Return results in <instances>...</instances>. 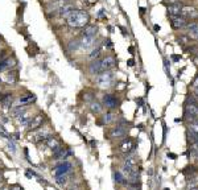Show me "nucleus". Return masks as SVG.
Returning a JSON list of instances; mask_svg holds the SVG:
<instances>
[{
	"mask_svg": "<svg viewBox=\"0 0 198 190\" xmlns=\"http://www.w3.org/2000/svg\"><path fill=\"white\" fill-rule=\"evenodd\" d=\"M42 121H44V116L42 115L34 116V118H32L31 123L28 124V128L29 129H37V128H40V127H42Z\"/></svg>",
	"mask_w": 198,
	"mask_h": 190,
	"instance_id": "nucleus-13",
	"label": "nucleus"
},
{
	"mask_svg": "<svg viewBox=\"0 0 198 190\" xmlns=\"http://www.w3.org/2000/svg\"><path fill=\"white\" fill-rule=\"evenodd\" d=\"M185 112H189V114H193V115H198V102L185 103Z\"/></svg>",
	"mask_w": 198,
	"mask_h": 190,
	"instance_id": "nucleus-17",
	"label": "nucleus"
},
{
	"mask_svg": "<svg viewBox=\"0 0 198 190\" xmlns=\"http://www.w3.org/2000/svg\"><path fill=\"white\" fill-rule=\"evenodd\" d=\"M128 65H130V66H133V65H135V63H133V60H130V61H128Z\"/></svg>",
	"mask_w": 198,
	"mask_h": 190,
	"instance_id": "nucleus-43",
	"label": "nucleus"
},
{
	"mask_svg": "<svg viewBox=\"0 0 198 190\" xmlns=\"http://www.w3.org/2000/svg\"><path fill=\"white\" fill-rule=\"evenodd\" d=\"M189 149H190V152H192L193 154H196V153L198 152V141H196V143H193V144H192V147H190Z\"/></svg>",
	"mask_w": 198,
	"mask_h": 190,
	"instance_id": "nucleus-32",
	"label": "nucleus"
},
{
	"mask_svg": "<svg viewBox=\"0 0 198 190\" xmlns=\"http://www.w3.org/2000/svg\"><path fill=\"white\" fill-rule=\"evenodd\" d=\"M52 2H54V3H58V2H65V3H69L70 0H52Z\"/></svg>",
	"mask_w": 198,
	"mask_h": 190,
	"instance_id": "nucleus-39",
	"label": "nucleus"
},
{
	"mask_svg": "<svg viewBox=\"0 0 198 190\" xmlns=\"http://www.w3.org/2000/svg\"><path fill=\"white\" fill-rule=\"evenodd\" d=\"M133 148H135V145L132 144L131 139H126V140H123V143H122V145H120L122 152H124V153L131 152V150H133Z\"/></svg>",
	"mask_w": 198,
	"mask_h": 190,
	"instance_id": "nucleus-15",
	"label": "nucleus"
},
{
	"mask_svg": "<svg viewBox=\"0 0 198 190\" xmlns=\"http://www.w3.org/2000/svg\"><path fill=\"white\" fill-rule=\"evenodd\" d=\"M74 6L70 3H65L62 7H59L58 8V16L59 17H69L70 15L74 12Z\"/></svg>",
	"mask_w": 198,
	"mask_h": 190,
	"instance_id": "nucleus-6",
	"label": "nucleus"
},
{
	"mask_svg": "<svg viewBox=\"0 0 198 190\" xmlns=\"http://www.w3.org/2000/svg\"><path fill=\"white\" fill-rule=\"evenodd\" d=\"M19 120H20V123H21L23 125H28L29 123H31V120H32V116H28L27 112H25L24 115H21V118H20Z\"/></svg>",
	"mask_w": 198,
	"mask_h": 190,
	"instance_id": "nucleus-24",
	"label": "nucleus"
},
{
	"mask_svg": "<svg viewBox=\"0 0 198 190\" xmlns=\"http://www.w3.org/2000/svg\"><path fill=\"white\" fill-rule=\"evenodd\" d=\"M193 89H198V79L194 81V83H193Z\"/></svg>",
	"mask_w": 198,
	"mask_h": 190,
	"instance_id": "nucleus-38",
	"label": "nucleus"
},
{
	"mask_svg": "<svg viewBox=\"0 0 198 190\" xmlns=\"http://www.w3.org/2000/svg\"><path fill=\"white\" fill-rule=\"evenodd\" d=\"M170 25L173 29H182V28H185L186 27V24H187V19L185 17H182V16H177V17H173L170 19Z\"/></svg>",
	"mask_w": 198,
	"mask_h": 190,
	"instance_id": "nucleus-8",
	"label": "nucleus"
},
{
	"mask_svg": "<svg viewBox=\"0 0 198 190\" xmlns=\"http://www.w3.org/2000/svg\"><path fill=\"white\" fill-rule=\"evenodd\" d=\"M8 147H9V149L12 150V153L16 152V147H15V144H13V143H8Z\"/></svg>",
	"mask_w": 198,
	"mask_h": 190,
	"instance_id": "nucleus-35",
	"label": "nucleus"
},
{
	"mask_svg": "<svg viewBox=\"0 0 198 190\" xmlns=\"http://www.w3.org/2000/svg\"><path fill=\"white\" fill-rule=\"evenodd\" d=\"M198 12H197V9L194 7H187V6H184L181 8V15L180 16L182 17H185V19H189V17H194L197 16Z\"/></svg>",
	"mask_w": 198,
	"mask_h": 190,
	"instance_id": "nucleus-10",
	"label": "nucleus"
},
{
	"mask_svg": "<svg viewBox=\"0 0 198 190\" xmlns=\"http://www.w3.org/2000/svg\"><path fill=\"white\" fill-rule=\"evenodd\" d=\"M177 41L182 44V45H185V44H189V36H180V37H177Z\"/></svg>",
	"mask_w": 198,
	"mask_h": 190,
	"instance_id": "nucleus-30",
	"label": "nucleus"
},
{
	"mask_svg": "<svg viewBox=\"0 0 198 190\" xmlns=\"http://www.w3.org/2000/svg\"><path fill=\"white\" fill-rule=\"evenodd\" d=\"M168 156H169V157H172L173 160H174V158H176V154H173V153H168Z\"/></svg>",
	"mask_w": 198,
	"mask_h": 190,
	"instance_id": "nucleus-42",
	"label": "nucleus"
},
{
	"mask_svg": "<svg viewBox=\"0 0 198 190\" xmlns=\"http://www.w3.org/2000/svg\"><path fill=\"white\" fill-rule=\"evenodd\" d=\"M187 36H189V38H193V40L198 41V27L194 28V29H190V31H187Z\"/></svg>",
	"mask_w": 198,
	"mask_h": 190,
	"instance_id": "nucleus-26",
	"label": "nucleus"
},
{
	"mask_svg": "<svg viewBox=\"0 0 198 190\" xmlns=\"http://www.w3.org/2000/svg\"><path fill=\"white\" fill-rule=\"evenodd\" d=\"M114 119H115V116H114V114L107 112V114L103 115V118H102V123H103V124H108V123H111V121H112Z\"/></svg>",
	"mask_w": 198,
	"mask_h": 190,
	"instance_id": "nucleus-22",
	"label": "nucleus"
},
{
	"mask_svg": "<svg viewBox=\"0 0 198 190\" xmlns=\"http://www.w3.org/2000/svg\"><path fill=\"white\" fill-rule=\"evenodd\" d=\"M101 54H102V48H97L88 54V57H90V60H97V58L101 57Z\"/></svg>",
	"mask_w": 198,
	"mask_h": 190,
	"instance_id": "nucleus-23",
	"label": "nucleus"
},
{
	"mask_svg": "<svg viewBox=\"0 0 198 190\" xmlns=\"http://www.w3.org/2000/svg\"><path fill=\"white\" fill-rule=\"evenodd\" d=\"M114 177H115V182L116 184H122L123 179H124V178H123L122 172H115V176H114Z\"/></svg>",
	"mask_w": 198,
	"mask_h": 190,
	"instance_id": "nucleus-31",
	"label": "nucleus"
},
{
	"mask_svg": "<svg viewBox=\"0 0 198 190\" xmlns=\"http://www.w3.org/2000/svg\"><path fill=\"white\" fill-rule=\"evenodd\" d=\"M36 100V96L32 95V94H27V95H24L21 96V98L19 99V103L20 104H29V103H32V102Z\"/></svg>",
	"mask_w": 198,
	"mask_h": 190,
	"instance_id": "nucleus-20",
	"label": "nucleus"
},
{
	"mask_svg": "<svg viewBox=\"0 0 198 190\" xmlns=\"http://www.w3.org/2000/svg\"><path fill=\"white\" fill-rule=\"evenodd\" d=\"M187 170H186V173H190V174H194L196 172H197V169L194 168V167H189V168H186Z\"/></svg>",
	"mask_w": 198,
	"mask_h": 190,
	"instance_id": "nucleus-34",
	"label": "nucleus"
},
{
	"mask_svg": "<svg viewBox=\"0 0 198 190\" xmlns=\"http://www.w3.org/2000/svg\"><path fill=\"white\" fill-rule=\"evenodd\" d=\"M105 46H106V48H108V49H110V48H112L111 40H106V41H105Z\"/></svg>",
	"mask_w": 198,
	"mask_h": 190,
	"instance_id": "nucleus-36",
	"label": "nucleus"
},
{
	"mask_svg": "<svg viewBox=\"0 0 198 190\" xmlns=\"http://www.w3.org/2000/svg\"><path fill=\"white\" fill-rule=\"evenodd\" d=\"M27 112V104H21V106H17V107H13L12 110V115L15 118H20L21 115H24Z\"/></svg>",
	"mask_w": 198,
	"mask_h": 190,
	"instance_id": "nucleus-18",
	"label": "nucleus"
},
{
	"mask_svg": "<svg viewBox=\"0 0 198 190\" xmlns=\"http://www.w3.org/2000/svg\"><path fill=\"white\" fill-rule=\"evenodd\" d=\"M88 73H90L91 75H98L101 74L103 70V65H102V60L101 58H97V60H91V62L88 63V67H87Z\"/></svg>",
	"mask_w": 198,
	"mask_h": 190,
	"instance_id": "nucleus-3",
	"label": "nucleus"
},
{
	"mask_svg": "<svg viewBox=\"0 0 198 190\" xmlns=\"http://www.w3.org/2000/svg\"><path fill=\"white\" fill-rule=\"evenodd\" d=\"M124 165H127V167H131V168H135L136 167V161L132 157H128V158H126Z\"/></svg>",
	"mask_w": 198,
	"mask_h": 190,
	"instance_id": "nucleus-29",
	"label": "nucleus"
},
{
	"mask_svg": "<svg viewBox=\"0 0 198 190\" xmlns=\"http://www.w3.org/2000/svg\"><path fill=\"white\" fill-rule=\"evenodd\" d=\"M190 190H198V188H192Z\"/></svg>",
	"mask_w": 198,
	"mask_h": 190,
	"instance_id": "nucleus-45",
	"label": "nucleus"
},
{
	"mask_svg": "<svg viewBox=\"0 0 198 190\" xmlns=\"http://www.w3.org/2000/svg\"><path fill=\"white\" fill-rule=\"evenodd\" d=\"M197 185H198V178H197V177L190 178V181H189V186H190V189H192V188H197Z\"/></svg>",
	"mask_w": 198,
	"mask_h": 190,
	"instance_id": "nucleus-33",
	"label": "nucleus"
},
{
	"mask_svg": "<svg viewBox=\"0 0 198 190\" xmlns=\"http://www.w3.org/2000/svg\"><path fill=\"white\" fill-rule=\"evenodd\" d=\"M102 65H103V70H111L112 67H115L116 61L112 56H107L105 58H102Z\"/></svg>",
	"mask_w": 198,
	"mask_h": 190,
	"instance_id": "nucleus-12",
	"label": "nucleus"
},
{
	"mask_svg": "<svg viewBox=\"0 0 198 190\" xmlns=\"http://www.w3.org/2000/svg\"><path fill=\"white\" fill-rule=\"evenodd\" d=\"M67 49H69V52H77L78 49H81V40L74 38V40L69 41L67 42Z\"/></svg>",
	"mask_w": 198,
	"mask_h": 190,
	"instance_id": "nucleus-19",
	"label": "nucleus"
},
{
	"mask_svg": "<svg viewBox=\"0 0 198 190\" xmlns=\"http://www.w3.org/2000/svg\"><path fill=\"white\" fill-rule=\"evenodd\" d=\"M126 135V129L122 125H116L111 129V137H123Z\"/></svg>",
	"mask_w": 198,
	"mask_h": 190,
	"instance_id": "nucleus-14",
	"label": "nucleus"
},
{
	"mask_svg": "<svg viewBox=\"0 0 198 190\" xmlns=\"http://www.w3.org/2000/svg\"><path fill=\"white\" fill-rule=\"evenodd\" d=\"M103 104H105L107 108L112 110V108H116L119 106V100L112 94H106V95H103Z\"/></svg>",
	"mask_w": 198,
	"mask_h": 190,
	"instance_id": "nucleus-5",
	"label": "nucleus"
},
{
	"mask_svg": "<svg viewBox=\"0 0 198 190\" xmlns=\"http://www.w3.org/2000/svg\"><path fill=\"white\" fill-rule=\"evenodd\" d=\"M11 190H23V188H20V186H13Z\"/></svg>",
	"mask_w": 198,
	"mask_h": 190,
	"instance_id": "nucleus-40",
	"label": "nucleus"
},
{
	"mask_svg": "<svg viewBox=\"0 0 198 190\" xmlns=\"http://www.w3.org/2000/svg\"><path fill=\"white\" fill-rule=\"evenodd\" d=\"M90 21V15L87 11L82 9H74V12L67 17L66 24L70 28H83Z\"/></svg>",
	"mask_w": 198,
	"mask_h": 190,
	"instance_id": "nucleus-1",
	"label": "nucleus"
},
{
	"mask_svg": "<svg viewBox=\"0 0 198 190\" xmlns=\"http://www.w3.org/2000/svg\"><path fill=\"white\" fill-rule=\"evenodd\" d=\"M187 129L193 131L194 133H198V118H197L194 121H192V123H189V128H187Z\"/></svg>",
	"mask_w": 198,
	"mask_h": 190,
	"instance_id": "nucleus-27",
	"label": "nucleus"
},
{
	"mask_svg": "<svg viewBox=\"0 0 198 190\" xmlns=\"http://www.w3.org/2000/svg\"><path fill=\"white\" fill-rule=\"evenodd\" d=\"M194 63H197V65H198V54L194 57Z\"/></svg>",
	"mask_w": 198,
	"mask_h": 190,
	"instance_id": "nucleus-44",
	"label": "nucleus"
},
{
	"mask_svg": "<svg viewBox=\"0 0 198 190\" xmlns=\"http://www.w3.org/2000/svg\"><path fill=\"white\" fill-rule=\"evenodd\" d=\"M180 58H181L180 56H172V60L173 61H180Z\"/></svg>",
	"mask_w": 198,
	"mask_h": 190,
	"instance_id": "nucleus-37",
	"label": "nucleus"
},
{
	"mask_svg": "<svg viewBox=\"0 0 198 190\" xmlns=\"http://www.w3.org/2000/svg\"><path fill=\"white\" fill-rule=\"evenodd\" d=\"M12 100H13L12 94H4V95L0 96V103H2V106H3V107H6V108H8V107H11Z\"/></svg>",
	"mask_w": 198,
	"mask_h": 190,
	"instance_id": "nucleus-16",
	"label": "nucleus"
},
{
	"mask_svg": "<svg viewBox=\"0 0 198 190\" xmlns=\"http://www.w3.org/2000/svg\"><path fill=\"white\" fill-rule=\"evenodd\" d=\"M95 37H88V36H82L81 38V48L82 49H91V48L95 45Z\"/></svg>",
	"mask_w": 198,
	"mask_h": 190,
	"instance_id": "nucleus-9",
	"label": "nucleus"
},
{
	"mask_svg": "<svg viewBox=\"0 0 198 190\" xmlns=\"http://www.w3.org/2000/svg\"><path fill=\"white\" fill-rule=\"evenodd\" d=\"M67 181V177H66V174H61V176H57V179H56V182L58 185H65Z\"/></svg>",
	"mask_w": 198,
	"mask_h": 190,
	"instance_id": "nucleus-28",
	"label": "nucleus"
},
{
	"mask_svg": "<svg viewBox=\"0 0 198 190\" xmlns=\"http://www.w3.org/2000/svg\"><path fill=\"white\" fill-rule=\"evenodd\" d=\"M71 169V164L69 161H63L61 164H58L56 168H54V174L56 176H61V174H66L69 170Z\"/></svg>",
	"mask_w": 198,
	"mask_h": 190,
	"instance_id": "nucleus-7",
	"label": "nucleus"
},
{
	"mask_svg": "<svg viewBox=\"0 0 198 190\" xmlns=\"http://www.w3.org/2000/svg\"><path fill=\"white\" fill-rule=\"evenodd\" d=\"M82 35L83 36H88V37H97L98 36V27L97 25H91V24H87L86 27H83Z\"/></svg>",
	"mask_w": 198,
	"mask_h": 190,
	"instance_id": "nucleus-11",
	"label": "nucleus"
},
{
	"mask_svg": "<svg viewBox=\"0 0 198 190\" xmlns=\"http://www.w3.org/2000/svg\"><path fill=\"white\" fill-rule=\"evenodd\" d=\"M95 81L101 89H107V87H110L111 83L114 82V73L111 70L102 71L101 74L95 75Z\"/></svg>",
	"mask_w": 198,
	"mask_h": 190,
	"instance_id": "nucleus-2",
	"label": "nucleus"
},
{
	"mask_svg": "<svg viewBox=\"0 0 198 190\" xmlns=\"http://www.w3.org/2000/svg\"><path fill=\"white\" fill-rule=\"evenodd\" d=\"M182 7H184L182 2H178V3H176V4H169V6H168V8H166L168 16H169L170 19L180 16V15H181V8H182Z\"/></svg>",
	"mask_w": 198,
	"mask_h": 190,
	"instance_id": "nucleus-4",
	"label": "nucleus"
},
{
	"mask_svg": "<svg viewBox=\"0 0 198 190\" xmlns=\"http://www.w3.org/2000/svg\"><path fill=\"white\" fill-rule=\"evenodd\" d=\"M153 29H155L156 32H158V31H160V25H155V27H153Z\"/></svg>",
	"mask_w": 198,
	"mask_h": 190,
	"instance_id": "nucleus-41",
	"label": "nucleus"
},
{
	"mask_svg": "<svg viewBox=\"0 0 198 190\" xmlns=\"http://www.w3.org/2000/svg\"><path fill=\"white\" fill-rule=\"evenodd\" d=\"M17 79V74L15 71H11V73H8L7 74V82L8 83H15Z\"/></svg>",
	"mask_w": 198,
	"mask_h": 190,
	"instance_id": "nucleus-25",
	"label": "nucleus"
},
{
	"mask_svg": "<svg viewBox=\"0 0 198 190\" xmlns=\"http://www.w3.org/2000/svg\"><path fill=\"white\" fill-rule=\"evenodd\" d=\"M90 110L93 114H101L103 110V106L99 103V102H91L90 103Z\"/></svg>",
	"mask_w": 198,
	"mask_h": 190,
	"instance_id": "nucleus-21",
	"label": "nucleus"
}]
</instances>
